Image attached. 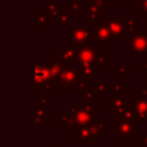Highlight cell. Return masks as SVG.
<instances>
[{
	"label": "cell",
	"mask_w": 147,
	"mask_h": 147,
	"mask_svg": "<svg viewBox=\"0 0 147 147\" xmlns=\"http://www.w3.org/2000/svg\"><path fill=\"white\" fill-rule=\"evenodd\" d=\"M68 113L74 116V125L71 126V133L76 134V132L85 126H90L93 124L98 117L99 105L93 102L91 105H85L83 102H69L67 103Z\"/></svg>",
	"instance_id": "cell-1"
},
{
	"label": "cell",
	"mask_w": 147,
	"mask_h": 147,
	"mask_svg": "<svg viewBox=\"0 0 147 147\" xmlns=\"http://www.w3.org/2000/svg\"><path fill=\"white\" fill-rule=\"evenodd\" d=\"M65 38L67 40L71 41L74 46L77 47L85 46L88 41L93 40L92 30H90L85 25H74L71 29L67 30Z\"/></svg>",
	"instance_id": "cell-2"
},
{
	"label": "cell",
	"mask_w": 147,
	"mask_h": 147,
	"mask_svg": "<svg viewBox=\"0 0 147 147\" xmlns=\"http://www.w3.org/2000/svg\"><path fill=\"white\" fill-rule=\"evenodd\" d=\"M103 131L99 129L94 123L90 126H85L79 129L76 132L77 136V145H92L94 140H102Z\"/></svg>",
	"instance_id": "cell-3"
},
{
	"label": "cell",
	"mask_w": 147,
	"mask_h": 147,
	"mask_svg": "<svg viewBox=\"0 0 147 147\" xmlns=\"http://www.w3.org/2000/svg\"><path fill=\"white\" fill-rule=\"evenodd\" d=\"M33 78H34V85L36 87H41L44 85L51 84L53 86V75L51 71V65L49 63L45 62H37L34 64V70H33Z\"/></svg>",
	"instance_id": "cell-4"
},
{
	"label": "cell",
	"mask_w": 147,
	"mask_h": 147,
	"mask_svg": "<svg viewBox=\"0 0 147 147\" xmlns=\"http://www.w3.org/2000/svg\"><path fill=\"white\" fill-rule=\"evenodd\" d=\"M98 52H99V46L98 45L80 46V47L77 48L75 61L78 63L79 67L94 63L95 59H96V55H98Z\"/></svg>",
	"instance_id": "cell-5"
},
{
	"label": "cell",
	"mask_w": 147,
	"mask_h": 147,
	"mask_svg": "<svg viewBox=\"0 0 147 147\" xmlns=\"http://www.w3.org/2000/svg\"><path fill=\"white\" fill-rule=\"evenodd\" d=\"M80 72H82L80 67H77V68H74V67H72V68L64 69V70L61 72V75L57 77V79L54 82L53 88H54V87L61 88V87H63V86H68V85L75 84V83L78 80V78H79V76H80Z\"/></svg>",
	"instance_id": "cell-6"
},
{
	"label": "cell",
	"mask_w": 147,
	"mask_h": 147,
	"mask_svg": "<svg viewBox=\"0 0 147 147\" xmlns=\"http://www.w3.org/2000/svg\"><path fill=\"white\" fill-rule=\"evenodd\" d=\"M108 26L110 30V33L113 38L117 40H124L126 34H125V24L124 21L121 20L118 14H108L107 17Z\"/></svg>",
	"instance_id": "cell-7"
},
{
	"label": "cell",
	"mask_w": 147,
	"mask_h": 147,
	"mask_svg": "<svg viewBox=\"0 0 147 147\" xmlns=\"http://www.w3.org/2000/svg\"><path fill=\"white\" fill-rule=\"evenodd\" d=\"M92 36H93V40L96 41L98 46H107L109 44L113 36L110 33L107 20L102 21L101 23L92 28Z\"/></svg>",
	"instance_id": "cell-8"
},
{
	"label": "cell",
	"mask_w": 147,
	"mask_h": 147,
	"mask_svg": "<svg viewBox=\"0 0 147 147\" xmlns=\"http://www.w3.org/2000/svg\"><path fill=\"white\" fill-rule=\"evenodd\" d=\"M130 51L136 55H145L147 53V34L145 30H139L130 37Z\"/></svg>",
	"instance_id": "cell-9"
},
{
	"label": "cell",
	"mask_w": 147,
	"mask_h": 147,
	"mask_svg": "<svg viewBox=\"0 0 147 147\" xmlns=\"http://www.w3.org/2000/svg\"><path fill=\"white\" fill-rule=\"evenodd\" d=\"M134 123L114 119V134L121 140H133L134 139Z\"/></svg>",
	"instance_id": "cell-10"
},
{
	"label": "cell",
	"mask_w": 147,
	"mask_h": 147,
	"mask_svg": "<svg viewBox=\"0 0 147 147\" xmlns=\"http://www.w3.org/2000/svg\"><path fill=\"white\" fill-rule=\"evenodd\" d=\"M133 113H134V124H145L147 121V98L138 96L133 103Z\"/></svg>",
	"instance_id": "cell-11"
},
{
	"label": "cell",
	"mask_w": 147,
	"mask_h": 147,
	"mask_svg": "<svg viewBox=\"0 0 147 147\" xmlns=\"http://www.w3.org/2000/svg\"><path fill=\"white\" fill-rule=\"evenodd\" d=\"M34 106H36V116H34V127L36 130H39L41 125L46 123V115L52 113V109L48 108L45 103L40 101L39 98L34 100Z\"/></svg>",
	"instance_id": "cell-12"
},
{
	"label": "cell",
	"mask_w": 147,
	"mask_h": 147,
	"mask_svg": "<svg viewBox=\"0 0 147 147\" xmlns=\"http://www.w3.org/2000/svg\"><path fill=\"white\" fill-rule=\"evenodd\" d=\"M87 14L96 13L100 15H107L109 10V1L108 0H87Z\"/></svg>",
	"instance_id": "cell-13"
},
{
	"label": "cell",
	"mask_w": 147,
	"mask_h": 147,
	"mask_svg": "<svg viewBox=\"0 0 147 147\" xmlns=\"http://www.w3.org/2000/svg\"><path fill=\"white\" fill-rule=\"evenodd\" d=\"M124 24H125V34L126 36H132L136 32L140 30V21L133 15V14H126L124 15Z\"/></svg>",
	"instance_id": "cell-14"
},
{
	"label": "cell",
	"mask_w": 147,
	"mask_h": 147,
	"mask_svg": "<svg viewBox=\"0 0 147 147\" xmlns=\"http://www.w3.org/2000/svg\"><path fill=\"white\" fill-rule=\"evenodd\" d=\"M114 119L118 121H125V122H133L134 123V113L132 103H130L126 107H122L114 110Z\"/></svg>",
	"instance_id": "cell-15"
},
{
	"label": "cell",
	"mask_w": 147,
	"mask_h": 147,
	"mask_svg": "<svg viewBox=\"0 0 147 147\" xmlns=\"http://www.w3.org/2000/svg\"><path fill=\"white\" fill-rule=\"evenodd\" d=\"M77 46H65L63 45L60 51L56 52V56L62 60V61H75L76 52H77Z\"/></svg>",
	"instance_id": "cell-16"
},
{
	"label": "cell",
	"mask_w": 147,
	"mask_h": 147,
	"mask_svg": "<svg viewBox=\"0 0 147 147\" xmlns=\"http://www.w3.org/2000/svg\"><path fill=\"white\" fill-rule=\"evenodd\" d=\"M71 14L65 9V8H62V10L60 11V14L57 15V17L55 18V23L63 30V31H67V29L72 24V20H71Z\"/></svg>",
	"instance_id": "cell-17"
},
{
	"label": "cell",
	"mask_w": 147,
	"mask_h": 147,
	"mask_svg": "<svg viewBox=\"0 0 147 147\" xmlns=\"http://www.w3.org/2000/svg\"><path fill=\"white\" fill-rule=\"evenodd\" d=\"M56 124L60 125L62 130L71 129L74 125V116L70 113H62V114H56Z\"/></svg>",
	"instance_id": "cell-18"
},
{
	"label": "cell",
	"mask_w": 147,
	"mask_h": 147,
	"mask_svg": "<svg viewBox=\"0 0 147 147\" xmlns=\"http://www.w3.org/2000/svg\"><path fill=\"white\" fill-rule=\"evenodd\" d=\"M51 21H52V16L49 15V13L46 10V8H42L40 10V13L37 15L36 17V22L37 24L40 26V29L44 31L46 30V28L48 25H51Z\"/></svg>",
	"instance_id": "cell-19"
},
{
	"label": "cell",
	"mask_w": 147,
	"mask_h": 147,
	"mask_svg": "<svg viewBox=\"0 0 147 147\" xmlns=\"http://www.w3.org/2000/svg\"><path fill=\"white\" fill-rule=\"evenodd\" d=\"M109 87L110 86L107 82H93L91 86L95 98H103V95L109 92Z\"/></svg>",
	"instance_id": "cell-20"
},
{
	"label": "cell",
	"mask_w": 147,
	"mask_h": 147,
	"mask_svg": "<svg viewBox=\"0 0 147 147\" xmlns=\"http://www.w3.org/2000/svg\"><path fill=\"white\" fill-rule=\"evenodd\" d=\"M131 102H130V99L124 96V98H118V96H110L108 99V108L109 109H118V108H122V107H126L129 106Z\"/></svg>",
	"instance_id": "cell-21"
},
{
	"label": "cell",
	"mask_w": 147,
	"mask_h": 147,
	"mask_svg": "<svg viewBox=\"0 0 147 147\" xmlns=\"http://www.w3.org/2000/svg\"><path fill=\"white\" fill-rule=\"evenodd\" d=\"M45 5H46V10L49 13V15L54 18L57 17V15L60 14V11L62 10V6L61 3H59L56 0H45Z\"/></svg>",
	"instance_id": "cell-22"
},
{
	"label": "cell",
	"mask_w": 147,
	"mask_h": 147,
	"mask_svg": "<svg viewBox=\"0 0 147 147\" xmlns=\"http://www.w3.org/2000/svg\"><path fill=\"white\" fill-rule=\"evenodd\" d=\"M98 67H99V65L96 64V62L91 63V64H87V65H83V67H80L82 75H84V76H86V77L93 79V78L98 77V75H99Z\"/></svg>",
	"instance_id": "cell-23"
},
{
	"label": "cell",
	"mask_w": 147,
	"mask_h": 147,
	"mask_svg": "<svg viewBox=\"0 0 147 147\" xmlns=\"http://www.w3.org/2000/svg\"><path fill=\"white\" fill-rule=\"evenodd\" d=\"M65 9L71 15H82L83 14V0H71L65 6Z\"/></svg>",
	"instance_id": "cell-24"
},
{
	"label": "cell",
	"mask_w": 147,
	"mask_h": 147,
	"mask_svg": "<svg viewBox=\"0 0 147 147\" xmlns=\"http://www.w3.org/2000/svg\"><path fill=\"white\" fill-rule=\"evenodd\" d=\"M125 86V84L123 82H115L113 84L111 87H109V92L113 94V96H118V98H124V92H123V87Z\"/></svg>",
	"instance_id": "cell-25"
},
{
	"label": "cell",
	"mask_w": 147,
	"mask_h": 147,
	"mask_svg": "<svg viewBox=\"0 0 147 147\" xmlns=\"http://www.w3.org/2000/svg\"><path fill=\"white\" fill-rule=\"evenodd\" d=\"M113 71L114 72H117L119 77H129L130 76V68L123 62V61H119L118 64L116 67L113 68Z\"/></svg>",
	"instance_id": "cell-26"
},
{
	"label": "cell",
	"mask_w": 147,
	"mask_h": 147,
	"mask_svg": "<svg viewBox=\"0 0 147 147\" xmlns=\"http://www.w3.org/2000/svg\"><path fill=\"white\" fill-rule=\"evenodd\" d=\"M102 21H105L103 16L100 15V14H96V13H88L87 14V24L88 25H98L99 23H101Z\"/></svg>",
	"instance_id": "cell-27"
},
{
	"label": "cell",
	"mask_w": 147,
	"mask_h": 147,
	"mask_svg": "<svg viewBox=\"0 0 147 147\" xmlns=\"http://www.w3.org/2000/svg\"><path fill=\"white\" fill-rule=\"evenodd\" d=\"M95 62H96L98 65L108 67L109 65V57L107 55H105V53L102 51H99L98 55H96V59H95Z\"/></svg>",
	"instance_id": "cell-28"
},
{
	"label": "cell",
	"mask_w": 147,
	"mask_h": 147,
	"mask_svg": "<svg viewBox=\"0 0 147 147\" xmlns=\"http://www.w3.org/2000/svg\"><path fill=\"white\" fill-rule=\"evenodd\" d=\"M94 98H95V95H94V93H93L92 88H91V87H88V88L84 92V96H83L82 102H83V103H85V105H91V103H93Z\"/></svg>",
	"instance_id": "cell-29"
},
{
	"label": "cell",
	"mask_w": 147,
	"mask_h": 147,
	"mask_svg": "<svg viewBox=\"0 0 147 147\" xmlns=\"http://www.w3.org/2000/svg\"><path fill=\"white\" fill-rule=\"evenodd\" d=\"M139 7H140V14L141 15H147V0H140L139 1Z\"/></svg>",
	"instance_id": "cell-30"
},
{
	"label": "cell",
	"mask_w": 147,
	"mask_h": 147,
	"mask_svg": "<svg viewBox=\"0 0 147 147\" xmlns=\"http://www.w3.org/2000/svg\"><path fill=\"white\" fill-rule=\"evenodd\" d=\"M139 142L141 146L147 147V134H140L139 136Z\"/></svg>",
	"instance_id": "cell-31"
},
{
	"label": "cell",
	"mask_w": 147,
	"mask_h": 147,
	"mask_svg": "<svg viewBox=\"0 0 147 147\" xmlns=\"http://www.w3.org/2000/svg\"><path fill=\"white\" fill-rule=\"evenodd\" d=\"M139 70H140V72L147 71V61H140V63H139Z\"/></svg>",
	"instance_id": "cell-32"
},
{
	"label": "cell",
	"mask_w": 147,
	"mask_h": 147,
	"mask_svg": "<svg viewBox=\"0 0 147 147\" xmlns=\"http://www.w3.org/2000/svg\"><path fill=\"white\" fill-rule=\"evenodd\" d=\"M119 5H130V3H134V0H118Z\"/></svg>",
	"instance_id": "cell-33"
},
{
	"label": "cell",
	"mask_w": 147,
	"mask_h": 147,
	"mask_svg": "<svg viewBox=\"0 0 147 147\" xmlns=\"http://www.w3.org/2000/svg\"><path fill=\"white\" fill-rule=\"evenodd\" d=\"M145 31H147V15L145 16Z\"/></svg>",
	"instance_id": "cell-34"
},
{
	"label": "cell",
	"mask_w": 147,
	"mask_h": 147,
	"mask_svg": "<svg viewBox=\"0 0 147 147\" xmlns=\"http://www.w3.org/2000/svg\"><path fill=\"white\" fill-rule=\"evenodd\" d=\"M51 147H62V146L61 145H52Z\"/></svg>",
	"instance_id": "cell-35"
},
{
	"label": "cell",
	"mask_w": 147,
	"mask_h": 147,
	"mask_svg": "<svg viewBox=\"0 0 147 147\" xmlns=\"http://www.w3.org/2000/svg\"><path fill=\"white\" fill-rule=\"evenodd\" d=\"M145 87H147V77L145 78Z\"/></svg>",
	"instance_id": "cell-36"
},
{
	"label": "cell",
	"mask_w": 147,
	"mask_h": 147,
	"mask_svg": "<svg viewBox=\"0 0 147 147\" xmlns=\"http://www.w3.org/2000/svg\"><path fill=\"white\" fill-rule=\"evenodd\" d=\"M124 147H134V146H133V145H125Z\"/></svg>",
	"instance_id": "cell-37"
}]
</instances>
